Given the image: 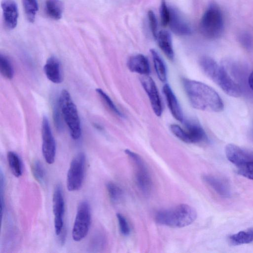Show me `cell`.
<instances>
[{
	"label": "cell",
	"mask_w": 253,
	"mask_h": 253,
	"mask_svg": "<svg viewBox=\"0 0 253 253\" xmlns=\"http://www.w3.org/2000/svg\"><path fill=\"white\" fill-rule=\"evenodd\" d=\"M196 217L195 210L191 206L184 204L160 210L155 215L157 223L173 228L188 226L193 222Z\"/></svg>",
	"instance_id": "obj_3"
},
{
	"label": "cell",
	"mask_w": 253,
	"mask_h": 253,
	"mask_svg": "<svg viewBox=\"0 0 253 253\" xmlns=\"http://www.w3.org/2000/svg\"><path fill=\"white\" fill-rule=\"evenodd\" d=\"M0 72L4 78L10 80L14 74L13 68L9 58L4 55H0Z\"/></svg>",
	"instance_id": "obj_26"
},
{
	"label": "cell",
	"mask_w": 253,
	"mask_h": 253,
	"mask_svg": "<svg viewBox=\"0 0 253 253\" xmlns=\"http://www.w3.org/2000/svg\"><path fill=\"white\" fill-rule=\"evenodd\" d=\"M8 163L12 174L17 177L22 174V164L18 154L13 151L7 153Z\"/></svg>",
	"instance_id": "obj_23"
},
{
	"label": "cell",
	"mask_w": 253,
	"mask_h": 253,
	"mask_svg": "<svg viewBox=\"0 0 253 253\" xmlns=\"http://www.w3.org/2000/svg\"><path fill=\"white\" fill-rule=\"evenodd\" d=\"M160 14L162 25L164 26L169 25L170 18V10L164 0H163L161 2Z\"/></svg>",
	"instance_id": "obj_33"
},
{
	"label": "cell",
	"mask_w": 253,
	"mask_h": 253,
	"mask_svg": "<svg viewBox=\"0 0 253 253\" xmlns=\"http://www.w3.org/2000/svg\"><path fill=\"white\" fill-rule=\"evenodd\" d=\"M248 81L250 88L253 90V71L250 74Z\"/></svg>",
	"instance_id": "obj_36"
},
{
	"label": "cell",
	"mask_w": 253,
	"mask_h": 253,
	"mask_svg": "<svg viewBox=\"0 0 253 253\" xmlns=\"http://www.w3.org/2000/svg\"><path fill=\"white\" fill-rule=\"evenodd\" d=\"M43 70L46 77L51 82L55 84H59L62 82L60 63L55 56H51L47 60Z\"/></svg>",
	"instance_id": "obj_16"
},
{
	"label": "cell",
	"mask_w": 253,
	"mask_h": 253,
	"mask_svg": "<svg viewBox=\"0 0 253 253\" xmlns=\"http://www.w3.org/2000/svg\"><path fill=\"white\" fill-rule=\"evenodd\" d=\"M182 83L189 102L194 108L211 112H219L223 110L222 99L211 87L188 79H183Z\"/></svg>",
	"instance_id": "obj_1"
},
{
	"label": "cell",
	"mask_w": 253,
	"mask_h": 253,
	"mask_svg": "<svg viewBox=\"0 0 253 253\" xmlns=\"http://www.w3.org/2000/svg\"><path fill=\"white\" fill-rule=\"evenodd\" d=\"M163 90L171 114L177 121L182 122L183 121V113L171 88L168 84H166L163 86Z\"/></svg>",
	"instance_id": "obj_19"
},
{
	"label": "cell",
	"mask_w": 253,
	"mask_h": 253,
	"mask_svg": "<svg viewBox=\"0 0 253 253\" xmlns=\"http://www.w3.org/2000/svg\"><path fill=\"white\" fill-rule=\"evenodd\" d=\"M238 173L248 179L253 180V161L237 167Z\"/></svg>",
	"instance_id": "obj_30"
},
{
	"label": "cell",
	"mask_w": 253,
	"mask_h": 253,
	"mask_svg": "<svg viewBox=\"0 0 253 253\" xmlns=\"http://www.w3.org/2000/svg\"><path fill=\"white\" fill-rule=\"evenodd\" d=\"M150 52L158 77L160 81L164 82L167 80V71L165 64L156 51L151 49Z\"/></svg>",
	"instance_id": "obj_24"
},
{
	"label": "cell",
	"mask_w": 253,
	"mask_h": 253,
	"mask_svg": "<svg viewBox=\"0 0 253 253\" xmlns=\"http://www.w3.org/2000/svg\"><path fill=\"white\" fill-rule=\"evenodd\" d=\"M239 40L242 45L246 49L250 50L253 46V39L247 32H243L239 36Z\"/></svg>",
	"instance_id": "obj_34"
},
{
	"label": "cell",
	"mask_w": 253,
	"mask_h": 253,
	"mask_svg": "<svg viewBox=\"0 0 253 253\" xmlns=\"http://www.w3.org/2000/svg\"><path fill=\"white\" fill-rule=\"evenodd\" d=\"M85 156L81 152L72 159L67 175V187L70 191L79 190L83 184L85 167Z\"/></svg>",
	"instance_id": "obj_8"
},
{
	"label": "cell",
	"mask_w": 253,
	"mask_h": 253,
	"mask_svg": "<svg viewBox=\"0 0 253 253\" xmlns=\"http://www.w3.org/2000/svg\"><path fill=\"white\" fill-rule=\"evenodd\" d=\"M106 242V239L104 235L101 233H98L92 239L90 244V249L98 251L103 248Z\"/></svg>",
	"instance_id": "obj_31"
},
{
	"label": "cell",
	"mask_w": 253,
	"mask_h": 253,
	"mask_svg": "<svg viewBox=\"0 0 253 253\" xmlns=\"http://www.w3.org/2000/svg\"><path fill=\"white\" fill-rule=\"evenodd\" d=\"M148 17L151 31L154 37L155 38L158 34V24L156 16L153 11L149 10L148 12Z\"/></svg>",
	"instance_id": "obj_35"
},
{
	"label": "cell",
	"mask_w": 253,
	"mask_h": 253,
	"mask_svg": "<svg viewBox=\"0 0 253 253\" xmlns=\"http://www.w3.org/2000/svg\"><path fill=\"white\" fill-rule=\"evenodd\" d=\"M63 10V3L60 0H46L45 10L50 18L59 20L62 16Z\"/></svg>",
	"instance_id": "obj_21"
},
{
	"label": "cell",
	"mask_w": 253,
	"mask_h": 253,
	"mask_svg": "<svg viewBox=\"0 0 253 253\" xmlns=\"http://www.w3.org/2000/svg\"><path fill=\"white\" fill-rule=\"evenodd\" d=\"M140 82L148 96L154 112L157 116H161L162 113V106L155 82L148 75L142 76Z\"/></svg>",
	"instance_id": "obj_12"
},
{
	"label": "cell",
	"mask_w": 253,
	"mask_h": 253,
	"mask_svg": "<svg viewBox=\"0 0 253 253\" xmlns=\"http://www.w3.org/2000/svg\"><path fill=\"white\" fill-rule=\"evenodd\" d=\"M181 139L188 143H197L204 141L207 137L205 131L198 123L193 121L184 122Z\"/></svg>",
	"instance_id": "obj_13"
},
{
	"label": "cell",
	"mask_w": 253,
	"mask_h": 253,
	"mask_svg": "<svg viewBox=\"0 0 253 253\" xmlns=\"http://www.w3.org/2000/svg\"><path fill=\"white\" fill-rule=\"evenodd\" d=\"M129 70L143 75L150 73V66L148 59L143 55L138 54L130 57L127 64Z\"/></svg>",
	"instance_id": "obj_18"
},
{
	"label": "cell",
	"mask_w": 253,
	"mask_h": 253,
	"mask_svg": "<svg viewBox=\"0 0 253 253\" xmlns=\"http://www.w3.org/2000/svg\"><path fill=\"white\" fill-rule=\"evenodd\" d=\"M90 222L89 204L86 201H83L78 205L72 230V238L75 241H80L86 236Z\"/></svg>",
	"instance_id": "obj_7"
},
{
	"label": "cell",
	"mask_w": 253,
	"mask_h": 253,
	"mask_svg": "<svg viewBox=\"0 0 253 253\" xmlns=\"http://www.w3.org/2000/svg\"><path fill=\"white\" fill-rule=\"evenodd\" d=\"M125 153L134 166L135 180L137 188L144 195H149L152 188V181L145 163L137 153L128 149H126Z\"/></svg>",
	"instance_id": "obj_6"
},
{
	"label": "cell",
	"mask_w": 253,
	"mask_h": 253,
	"mask_svg": "<svg viewBox=\"0 0 253 253\" xmlns=\"http://www.w3.org/2000/svg\"><path fill=\"white\" fill-rule=\"evenodd\" d=\"M52 209L54 214L55 232L58 236L64 232L65 203L61 186H56L53 195Z\"/></svg>",
	"instance_id": "obj_10"
},
{
	"label": "cell",
	"mask_w": 253,
	"mask_h": 253,
	"mask_svg": "<svg viewBox=\"0 0 253 253\" xmlns=\"http://www.w3.org/2000/svg\"><path fill=\"white\" fill-rule=\"evenodd\" d=\"M106 187L112 202L117 203L121 201L123 197V191L120 187L112 182H108L106 183Z\"/></svg>",
	"instance_id": "obj_27"
},
{
	"label": "cell",
	"mask_w": 253,
	"mask_h": 253,
	"mask_svg": "<svg viewBox=\"0 0 253 253\" xmlns=\"http://www.w3.org/2000/svg\"><path fill=\"white\" fill-rule=\"evenodd\" d=\"M1 6L5 25L9 29H14L17 26L18 18L16 3L13 0H2Z\"/></svg>",
	"instance_id": "obj_14"
},
{
	"label": "cell",
	"mask_w": 253,
	"mask_h": 253,
	"mask_svg": "<svg viewBox=\"0 0 253 253\" xmlns=\"http://www.w3.org/2000/svg\"><path fill=\"white\" fill-rule=\"evenodd\" d=\"M229 242L234 246L247 244L253 242V228L241 231L230 236Z\"/></svg>",
	"instance_id": "obj_22"
},
{
	"label": "cell",
	"mask_w": 253,
	"mask_h": 253,
	"mask_svg": "<svg viewBox=\"0 0 253 253\" xmlns=\"http://www.w3.org/2000/svg\"><path fill=\"white\" fill-rule=\"evenodd\" d=\"M200 66L205 74L227 95L238 97L241 95L240 86L230 77L225 69L209 56L202 57Z\"/></svg>",
	"instance_id": "obj_2"
},
{
	"label": "cell",
	"mask_w": 253,
	"mask_h": 253,
	"mask_svg": "<svg viewBox=\"0 0 253 253\" xmlns=\"http://www.w3.org/2000/svg\"><path fill=\"white\" fill-rule=\"evenodd\" d=\"M42 153L46 162L54 163L56 153V144L47 118L43 117L42 125Z\"/></svg>",
	"instance_id": "obj_9"
},
{
	"label": "cell",
	"mask_w": 253,
	"mask_h": 253,
	"mask_svg": "<svg viewBox=\"0 0 253 253\" xmlns=\"http://www.w3.org/2000/svg\"><path fill=\"white\" fill-rule=\"evenodd\" d=\"M96 91L102 100H103L104 102L114 113L119 116H122V113L119 111L113 101L105 92L100 88H97Z\"/></svg>",
	"instance_id": "obj_29"
},
{
	"label": "cell",
	"mask_w": 253,
	"mask_h": 253,
	"mask_svg": "<svg viewBox=\"0 0 253 253\" xmlns=\"http://www.w3.org/2000/svg\"><path fill=\"white\" fill-rule=\"evenodd\" d=\"M120 232L124 236H128L130 232V226L125 217L120 213L116 214Z\"/></svg>",
	"instance_id": "obj_32"
},
{
	"label": "cell",
	"mask_w": 253,
	"mask_h": 253,
	"mask_svg": "<svg viewBox=\"0 0 253 253\" xmlns=\"http://www.w3.org/2000/svg\"><path fill=\"white\" fill-rule=\"evenodd\" d=\"M155 39L159 47L167 57L172 60L174 58V52L170 33L167 31L162 30L158 32Z\"/></svg>",
	"instance_id": "obj_20"
},
{
	"label": "cell",
	"mask_w": 253,
	"mask_h": 253,
	"mask_svg": "<svg viewBox=\"0 0 253 253\" xmlns=\"http://www.w3.org/2000/svg\"><path fill=\"white\" fill-rule=\"evenodd\" d=\"M170 18L169 25L171 31L178 35H188L191 30L188 24L174 8H169Z\"/></svg>",
	"instance_id": "obj_15"
},
{
	"label": "cell",
	"mask_w": 253,
	"mask_h": 253,
	"mask_svg": "<svg viewBox=\"0 0 253 253\" xmlns=\"http://www.w3.org/2000/svg\"><path fill=\"white\" fill-rule=\"evenodd\" d=\"M32 171L35 179L40 183H43L45 179V172L42 163L35 161L32 166Z\"/></svg>",
	"instance_id": "obj_28"
},
{
	"label": "cell",
	"mask_w": 253,
	"mask_h": 253,
	"mask_svg": "<svg viewBox=\"0 0 253 253\" xmlns=\"http://www.w3.org/2000/svg\"><path fill=\"white\" fill-rule=\"evenodd\" d=\"M227 159L238 167L253 161V151L248 150L234 144H228L225 148Z\"/></svg>",
	"instance_id": "obj_11"
},
{
	"label": "cell",
	"mask_w": 253,
	"mask_h": 253,
	"mask_svg": "<svg viewBox=\"0 0 253 253\" xmlns=\"http://www.w3.org/2000/svg\"><path fill=\"white\" fill-rule=\"evenodd\" d=\"M58 105L64 121L68 126L70 135L74 140L81 135V126L77 107L73 102L69 92L63 90L59 95Z\"/></svg>",
	"instance_id": "obj_5"
},
{
	"label": "cell",
	"mask_w": 253,
	"mask_h": 253,
	"mask_svg": "<svg viewBox=\"0 0 253 253\" xmlns=\"http://www.w3.org/2000/svg\"><path fill=\"white\" fill-rule=\"evenodd\" d=\"M224 29V20L221 10L217 4L211 3L201 19V33L207 39H216L222 35Z\"/></svg>",
	"instance_id": "obj_4"
},
{
	"label": "cell",
	"mask_w": 253,
	"mask_h": 253,
	"mask_svg": "<svg viewBox=\"0 0 253 253\" xmlns=\"http://www.w3.org/2000/svg\"><path fill=\"white\" fill-rule=\"evenodd\" d=\"M202 179L219 195L224 197L230 196L231 190L228 184L220 178L211 175H204Z\"/></svg>",
	"instance_id": "obj_17"
},
{
	"label": "cell",
	"mask_w": 253,
	"mask_h": 253,
	"mask_svg": "<svg viewBox=\"0 0 253 253\" xmlns=\"http://www.w3.org/2000/svg\"><path fill=\"white\" fill-rule=\"evenodd\" d=\"M25 13L28 20L33 23L38 10L37 0H22Z\"/></svg>",
	"instance_id": "obj_25"
}]
</instances>
